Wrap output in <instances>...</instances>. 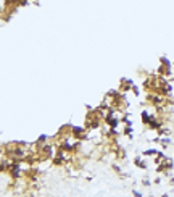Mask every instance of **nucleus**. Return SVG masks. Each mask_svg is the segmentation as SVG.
Listing matches in <instances>:
<instances>
[{
	"mask_svg": "<svg viewBox=\"0 0 174 197\" xmlns=\"http://www.w3.org/2000/svg\"><path fill=\"white\" fill-rule=\"evenodd\" d=\"M140 118H142V123H143L145 126H148V124L151 123V119L155 118V115H151L148 110H142V113H140Z\"/></svg>",
	"mask_w": 174,
	"mask_h": 197,
	"instance_id": "1",
	"label": "nucleus"
},
{
	"mask_svg": "<svg viewBox=\"0 0 174 197\" xmlns=\"http://www.w3.org/2000/svg\"><path fill=\"white\" fill-rule=\"evenodd\" d=\"M134 165H135V166H139L140 170H147V168H148V165L145 163V161H143L140 157H135V158H134Z\"/></svg>",
	"mask_w": 174,
	"mask_h": 197,
	"instance_id": "2",
	"label": "nucleus"
},
{
	"mask_svg": "<svg viewBox=\"0 0 174 197\" xmlns=\"http://www.w3.org/2000/svg\"><path fill=\"white\" fill-rule=\"evenodd\" d=\"M158 152H160L158 149H147V150H143L142 155H143V157H155Z\"/></svg>",
	"mask_w": 174,
	"mask_h": 197,
	"instance_id": "3",
	"label": "nucleus"
},
{
	"mask_svg": "<svg viewBox=\"0 0 174 197\" xmlns=\"http://www.w3.org/2000/svg\"><path fill=\"white\" fill-rule=\"evenodd\" d=\"M122 134H124V136H127V137H132V134H134L132 126H126V128L122 129Z\"/></svg>",
	"mask_w": 174,
	"mask_h": 197,
	"instance_id": "4",
	"label": "nucleus"
},
{
	"mask_svg": "<svg viewBox=\"0 0 174 197\" xmlns=\"http://www.w3.org/2000/svg\"><path fill=\"white\" fill-rule=\"evenodd\" d=\"M142 184H143L145 187H148V186H151V181H150L148 178H143V179H142Z\"/></svg>",
	"mask_w": 174,
	"mask_h": 197,
	"instance_id": "5",
	"label": "nucleus"
},
{
	"mask_svg": "<svg viewBox=\"0 0 174 197\" xmlns=\"http://www.w3.org/2000/svg\"><path fill=\"white\" fill-rule=\"evenodd\" d=\"M132 195H137V197H140V195H142V192H139V191H132Z\"/></svg>",
	"mask_w": 174,
	"mask_h": 197,
	"instance_id": "6",
	"label": "nucleus"
}]
</instances>
